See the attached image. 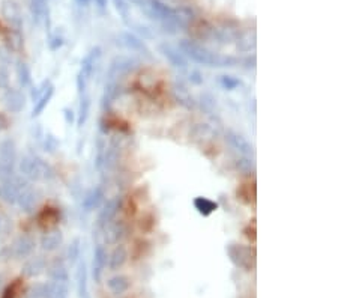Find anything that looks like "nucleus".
<instances>
[{
    "instance_id": "nucleus-2",
    "label": "nucleus",
    "mask_w": 338,
    "mask_h": 298,
    "mask_svg": "<svg viewBox=\"0 0 338 298\" xmlns=\"http://www.w3.org/2000/svg\"><path fill=\"white\" fill-rule=\"evenodd\" d=\"M17 286H18V283L11 285V286L3 292L2 298H15V297H17V294H15V291H17Z\"/></svg>"
},
{
    "instance_id": "nucleus-1",
    "label": "nucleus",
    "mask_w": 338,
    "mask_h": 298,
    "mask_svg": "<svg viewBox=\"0 0 338 298\" xmlns=\"http://www.w3.org/2000/svg\"><path fill=\"white\" fill-rule=\"evenodd\" d=\"M110 288H112L116 294H120V292H124V291L128 288V283H127L125 279H114V280L110 281Z\"/></svg>"
}]
</instances>
